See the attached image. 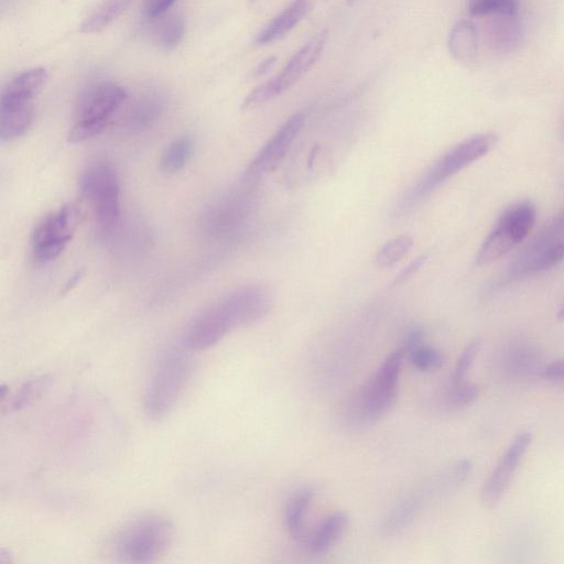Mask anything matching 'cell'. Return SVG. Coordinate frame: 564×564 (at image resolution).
<instances>
[{"mask_svg": "<svg viewBox=\"0 0 564 564\" xmlns=\"http://www.w3.org/2000/svg\"><path fill=\"white\" fill-rule=\"evenodd\" d=\"M558 319L564 321V305L561 307V309L558 312Z\"/></svg>", "mask_w": 564, "mask_h": 564, "instance_id": "obj_37", "label": "cell"}, {"mask_svg": "<svg viewBox=\"0 0 564 564\" xmlns=\"http://www.w3.org/2000/svg\"><path fill=\"white\" fill-rule=\"evenodd\" d=\"M327 41V30H323L320 34L314 36L290 59L284 70L276 78L259 85L246 96L242 110H254V108L262 106L290 90L317 63L325 46H327Z\"/></svg>", "mask_w": 564, "mask_h": 564, "instance_id": "obj_9", "label": "cell"}, {"mask_svg": "<svg viewBox=\"0 0 564 564\" xmlns=\"http://www.w3.org/2000/svg\"><path fill=\"white\" fill-rule=\"evenodd\" d=\"M34 119V104L0 106V138L10 143L24 137L34 124Z\"/></svg>", "mask_w": 564, "mask_h": 564, "instance_id": "obj_21", "label": "cell"}, {"mask_svg": "<svg viewBox=\"0 0 564 564\" xmlns=\"http://www.w3.org/2000/svg\"><path fill=\"white\" fill-rule=\"evenodd\" d=\"M49 78L48 70L35 68L20 73L4 88L0 106L34 104V99Z\"/></svg>", "mask_w": 564, "mask_h": 564, "instance_id": "obj_14", "label": "cell"}, {"mask_svg": "<svg viewBox=\"0 0 564 564\" xmlns=\"http://www.w3.org/2000/svg\"><path fill=\"white\" fill-rule=\"evenodd\" d=\"M165 108L164 96L158 93L140 97L129 108L123 123V129L129 134H138L153 126Z\"/></svg>", "mask_w": 564, "mask_h": 564, "instance_id": "obj_18", "label": "cell"}, {"mask_svg": "<svg viewBox=\"0 0 564 564\" xmlns=\"http://www.w3.org/2000/svg\"><path fill=\"white\" fill-rule=\"evenodd\" d=\"M173 536L175 529L167 517H139L118 531L113 541L114 555L125 563L155 562L166 555Z\"/></svg>", "mask_w": 564, "mask_h": 564, "instance_id": "obj_4", "label": "cell"}, {"mask_svg": "<svg viewBox=\"0 0 564 564\" xmlns=\"http://www.w3.org/2000/svg\"><path fill=\"white\" fill-rule=\"evenodd\" d=\"M316 3L317 0H294L284 12L259 32L257 45L266 46L286 37L310 14Z\"/></svg>", "mask_w": 564, "mask_h": 564, "instance_id": "obj_13", "label": "cell"}, {"mask_svg": "<svg viewBox=\"0 0 564 564\" xmlns=\"http://www.w3.org/2000/svg\"><path fill=\"white\" fill-rule=\"evenodd\" d=\"M449 48L453 58L460 63L473 64L479 54V35L472 21L462 20L451 31Z\"/></svg>", "mask_w": 564, "mask_h": 564, "instance_id": "obj_22", "label": "cell"}, {"mask_svg": "<svg viewBox=\"0 0 564 564\" xmlns=\"http://www.w3.org/2000/svg\"><path fill=\"white\" fill-rule=\"evenodd\" d=\"M79 189L100 234L112 238L121 223V181L116 168L106 160L91 162L81 173Z\"/></svg>", "mask_w": 564, "mask_h": 564, "instance_id": "obj_3", "label": "cell"}, {"mask_svg": "<svg viewBox=\"0 0 564 564\" xmlns=\"http://www.w3.org/2000/svg\"><path fill=\"white\" fill-rule=\"evenodd\" d=\"M314 492L312 487H302L289 497L284 511V523L289 535L299 542L308 538L306 518L312 504Z\"/></svg>", "mask_w": 564, "mask_h": 564, "instance_id": "obj_19", "label": "cell"}, {"mask_svg": "<svg viewBox=\"0 0 564 564\" xmlns=\"http://www.w3.org/2000/svg\"><path fill=\"white\" fill-rule=\"evenodd\" d=\"M531 442H533V435L530 432L519 433L511 443V446L505 451L503 457L498 461L495 469L482 486L480 496L484 507L493 508L501 502L514 479L519 465L522 464Z\"/></svg>", "mask_w": 564, "mask_h": 564, "instance_id": "obj_11", "label": "cell"}, {"mask_svg": "<svg viewBox=\"0 0 564 564\" xmlns=\"http://www.w3.org/2000/svg\"><path fill=\"white\" fill-rule=\"evenodd\" d=\"M273 303V296L265 287L236 289L199 313L189 324L182 342L192 352L209 350L232 331L262 321Z\"/></svg>", "mask_w": 564, "mask_h": 564, "instance_id": "obj_1", "label": "cell"}, {"mask_svg": "<svg viewBox=\"0 0 564 564\" xmlns=\"http://www.w3.org/2000/svg\"><path fill=\"white\" fill-rule=\"evenodd\" d=\"M414 245V237L409 235L397 236L379 248L375 256V263L381 268L394 267L400 260L408 256Z\"/></svg>", "mask_w": 564, "mask_h": 564, "instance_id": "obj_25", "label": "cell"}, {"mask_svg": "<svg viewBox=\"0 0 564 564\" xmlns=\"http://www.w3.org/2000/svg\"><path fill=\"white\" fill-rule=\"evenodd\" d=\"M82 276H83L82 271H78L77 274L72 276L71 279L68 281V284L65 285L64 292H68L71 289H73L75 286H77V284L80 281V279L82 278Z\"/></svg>", "mask_w": 564, "mask_h": 564, "instance_id": "obj_36", "label": "cell"}, {"mask_svg": "<svg viewBox=\"0 0 564 564\" xmlns=\"http://www.w3.org/2000/svg\"><path fill=\"white\" fill-rule=\"evenodd\" d=\"M495 134H481L465 139L443 155L406 195L403 209H412L459 172L486 156L496 146Z\"/></svg>", "mask_w": 564, "mask_h": 564, "instance_id": "obj_5", "label": "cell"}, {"mask_svg": "<svg viewBox=\"0 0 564 564\" xmlns=\"http://www.w3.org/2000/svg\"><path fill=\"white\" fill-rule=\"evenodd\" d=\"M127 96L123 86L115 83L97 85L86 93L75 114L69 134L70 143L80 144L104 132Z\"/></svg>", "mask_w": 564, "mask_h": 564, "instance_id": "obj_6", "label": "cell"}, {"mask_svg": "<svg viewBox=\"0 0 564 564\" xmlns=\"http://www.w3.org/2000/svg\"><path fill=\"white\" fill-rule=\"evenodd\" d=\"M305 121V115L300 113L288 118L286 123L258 151L248 167L247 175L257 177L276 171L301 133Z\"/></svg>", "mask_w": 564, "mask_h": 564, "instance_id": "obj_12", "label": "cell"}, {"mask_svg": "<svg viewBox=\"0 0 564 564\" xmlns=\"http://www.w3.org/2000/svg\"><path fill=\"white\" fill-rule=\"evenodd\" d=\"M132 3L133 0H105L83 21L81 31L84 34H96L104 30L122 16Z\"/></svg>", "mask_w": 564, "mask_h": 564, "instance_id": "obj_23", "label": "cell"}, {"mask_svg": "<svg viewBox=\"0 0 564 564\" xmlns=\"http://www.w3.org/2000/svg\"><path fill=\"white\" fill-rule=\"evenodd\" d=\"M480 349L481 343L479 341H474L465 347L457 365H455L451 385L465 383L466 376H468Z\"/></svg>", "mask_w": 564, "mask_h": 564, "instance_id": "obj_30", "label": "cell"}, {"mask_svg": "<svg viewBox=\"0 0 564 564\" xmlns=\"http://www.w3.org/2000/svg\"><path fill=\"white\" fill-rule=\"evenodd\" d=\"M564 260V238H556L546 244L530 246L529 251L517 268L522 276L544 273L558 266Z\"/></svg>", "mask_w": 564, "mask_h": 564, "instance_id": "obj_15", "label": "cell"}, {"mask_svg": "<svg viewBox=\"0 0 564 564\" xmlns=\"http://www.w3.org/2000/svg\"><path fill=\"white\" fill-rule=\"evenodd\" d=\"M192 353L183 342L160 353L144 398L145 414L150 420L164 419L178 404L190 381Z\"/></svg>", "mask_w": 564, "mask_h": 564, "instance_id": "obj_2", "label": "cell"}, {"mask_svg": "<svg viewBox=\"0 0 564 564\" xmlns=\"http://www.w3.org/2000/svg\"><path fill=\"white\" fill-rule=\"evenodd\" d=\"M406 354L401 347L389 354L381 367L355 398L352 417L361 422L381 419L392 409L397 399L401 366Z\"/></svg>", "mask_w": 564, "mask_h": 564, "instance_id": "obj_7", "label": "cell"}, {"mask_svg": "<svg viewBox=\"0 0 564 564\" xmlns=\"http://www.w3.org/2000/svg\"><path fill=\"white\" fill-rule=\"evenodd\" d=\"M51 384V377L42 375L29 379V381L21 384L15 392H10L9 388L2 387L0 394V404H2V414H15L17 411L24 410L43 394Z\"/></svg>", "mask_w": 564, "mask_h": 564, "instance_id": "obj_16", "label": "cell"}, {"mask_svg": "<svg viewBox=\"0 0 564 564\" xmlns=\"http://www.w3.org/2000/svg\"><path fill=\"white\" fill-rule=\"evenodd\" d=\"M192 137L182 136L166 148L160 160V169L165 173H176L187 166L194 153Z\"/></svg>", "mask_w": 564, "mask_h": 564, "instance_id": "obj_24", "label": "cell"}, {"mask_svg": "<svg viewBox=\"0 0 564 564\" xmlns=\"http://www.w3.org/2000/svg\"><path fill=\"white\" fill-rule=\"evenodd\" d=\"M177 0H145L144 14L150 19H156L165 15L175 5Z\"/></svg>", "mask_w": 564, "mask_h": 564, "instance_id": "obj_31", "label": "cell"}, {"mask_svg": "<svg viewBox=\"0 0 564 564\" xmlns=\"http://www.w3.org/2000/svg\"><path fill=\"white\" fill-rule=\"evenodd\" d=\"M349 526V517L343 512H335L324 518L313 533L308 536L306 544L313 555H325L345 534Z\"/></svg>", "mask_w": 564, "mask_h": 564, "instance_id": "obj_20", "label": "cell"}, {"mask_svg": "<svg viewBox=\"0 0 564 564\" xmlns=\"http://www.w3.org/2000/svg\"><path fill=\"white\" fill-rule=\"evenodd\" d=\"M428 260L427 256H420L409 264L401 273L396 277L394 281V286H401L407 284V282L414 278L420 271V269L425 266Z\"/></svg>", "mask_w": 564, "mask_h": 564, "instance_id": "obj_32", "label": "cell"}, {"mask_svg": "<svg viewBox=\"0 0 564 564\" xmlns=\"http://www.w3.org/2000/svg\"><path fill=\"white\" fill-rule=\"evenodd\" d=\"M536 221L537 209L534 203L523 201L512 205L485 238L476 256L477 265H490L512 252L534 230Z\"/></svg>", "mask_w": 564, "mask_h": 564, "instance_id": "obj_8", "label": "cell"}, {"mask_svg": "<svg viewBox=\"0 0 564 564\" xmlns=\"http://www.w3.org/2000/svg\"><path fill=\"white\" fill-rule=\"evenodd\" d=\"M186 34V24L181 17H171L164 21L156 31V43L165 51L176 49Z\"/></svg>", "mask_w": 564, "mask_h": 564, "instance_id": "obj_27", "label": "cell"}, {"mask_svg": "<svg viewBox=\"0 0 564 564\" xmlns=\"http://www.w3.org/2000/svg\"><path fill=\"white\" fill-rule=\"evenodd\" d=\"M564 232V211L558 216V218L553 221L549 227L542 232L541 235L537 238V241L534 244H545L552 240H556L559 238V235Z\"/></svg>", "mask_w": 564, "mask_h": 564, "instance_id": "obj_33", "label": "cell"}, {"mask_svg": "<svg viewBox=\"0 0 564 564\" xmlns=\"http://www.w3.org/2000/svg\"><path fill=\"white\" fill-rule=\"evenodd\" d=\"M520 0H469L470 14L475 17L518 15Z\"/></svg>", "mask_w": 564, "mask_h": 564, "instance_id": "obj_26", "label": "cell"}, {"mask_svg": "<svg viewBox=\"0 0 564 564\" xmlns=\"http://www.w3.org/2000/svg\"><path fill=\"white\" fill-rule=\"evenodd\" d=\"M407 356L411 364L420 372L438 370L444 363L443 355L439 351L422 343L409 351Z\"/></svg>", "mask_w": 564, "mask_h": 564, "instance_id": "obj_28", "label": "cell"}, {"mask_svg": "<svg viewBox=\"0 0 564 564\" xmlns=\"http://www.w3.org/2000/svg\"><path fill=\"white\" fill-rule=\"evenodd\" d=\"M524 38V27L518 15L492 16L488 25V41L497 52H513Z\"/></svg>", "mask_w": 564, "mask_h": 564, "instance_id": "obj_17", "label": "cell"}, {"mask_svg": "<svg viewBox=\"0 0 564 564\" xmlns=\"http://www.w3.org/2000/svg\"><path fill=\"white\" fill-rule=\"evenodd\" d=\"M79 212L73 204L63 205L46 215L31 236V253L35 262L47 264L57 259L77 231Z\"/></svg>", "mask_w": 564, "mask_h": 564, "instance_id": "obj_10", "label": "cell"}, {"mask_svg": "<svg viewBox=\"0 0 564 564\" xmlns=\"http://www.w3.org/2000/svg\"><path fill=\"white\" fill-rule=\"evenodd\" d=\"M480 386L471 383L451 385L447 396V405L452 409H462L471 406L479 398Z\"/></svg>", "mask_w": 564, "mask_h": 564, "instance_id": "obj_29", "label": "cell"}, {"mask_svg": "<svg viewBox=\"0 0 564 564\" xmlns=\"http://www.w3.org/2000/svg\"><path fill=\"white\" fill-rule=\"evenodd\" d=\"M541 374L548 381L564 382V359L547 365Z\"/></svg>", "mask_w": 564, "mask_h": 564, "instance_id": "obj_34", "label": "cell"}, {"mask_svg": "<svg viewBox=\"0 0 564 564\" xmlns=\"http://www.w3.org/2000/svg\"><path fill=\"white\" fill-rule=\"evenodd\" d=\"M277 58L270 57L266 59L264 62L260 63L258 67L255 69L253 73L254 78L263 77V75L267 74L271 69L275 67Z\"/></svg>", "mask_w": 564, "mask_h": 564, "instance_id": "obj_35", "label": "cell"}]
</instances>
